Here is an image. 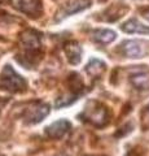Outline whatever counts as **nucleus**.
Segmentation results:
<instances>
[{
  "label": "nucleus",
  "instance_id": "obj_1",
  "mask_svg": "<svg viewBox=\"0 0 149 156\" xmlns=\"http://www.w3.org/2000/svg\"><path fill=\"white\" fill-rule=\"evenodd\" d=\"M42 34L34 29H26L21 34L20 41L22 46V52L17 55V61L26 68H31L39 62L42 52Z\"/></svg>",
  "mask_w": 149,
  "mask_h": 156
},
{
  "label": "nucleus",
  "instance_id": "obj_2",
  "mask_svg": "<svg viewBox=\"0 0 149 156\" xmlns=\"http://www.w3.org/2000/svg\"><path fill=\"white\" fill-rule=\"evenodd\" d=\"M27 83L23 78L13 70L11 65H7L0 74V89L11 92H23Z\"/></svg>",
  "mask_w": 149,
  "mask_h": 156
},
{
  "label": "nucleus",
  "instance_id": "obj_3",
  "mask_svg": "<svg viewBox=\"0 0 149 156\" xmlns=\"http://www.w3.org/2000/svg\"><path fill=\"white\" fill-rule=\"evenodd\" d=\"M82 119L87 120L88 122H91L95 126L101 128V126L108 124L109 112L103 104L97 103V101H91V103H88V105L86 107L84 112L82 113Z\"/></svg>",
  "mask_w": 149,
  "mask_h": 156
},
{
  "label": "nucleus",
  "instance_id": "obj_4",
  "mask_svg": "<svg viewBox=\"0 0 149 156\" xmlns=\"http://www.w3.org/2000/svg\"><path fill=\"white\" fill-rule=\"evenodd\" d=\"M49 113V105H47L42 101H32L29 104V107L25 109L23 119L29 124H38Z\"/></svg>",
  "mask_w": 149,
  "mask_h": 156
},
{
  "label": "nucleus",
  "instance_id": "obj_5",
  "mask_svg": "<svg viewBox=\"0 0 149 156\" xmlns=\"http://www.w3.org/2000/svg\"><path fill=\"white\" fill-rule=\"evenodd\" d=\"M130 81L137 90H149V69L147 66H135L130 76Z\"/></svg>",
  "mask_w": 149,
  "mask_h": 156
},
{
  "label": "nucleus",
  "instance_id": "obj_6",
  "mask_svg": "<svg viewBox=\"0 0 149 156\" xmlns=\"http://www.w3.org/2000/svg\"><path fill=\"white\" fill-rule=\"evenodd\" d=\"M124 56L130 58H140L147 53L145 43L140 41H126L121 44Z\"/></svg>",
  "mask_w": 149,
  "mask_h": 156
},
{
  "label": "nucleus",
  "instance_id": "obj_7",
  "mask_svg": "<svg viewBox=\"0 0 149 156\" xmlns=\"http://www.w3.org/2000/svg\"><path fill=\"white\" fill-rule=\"evenodd\" d=\"M12 4L21 12L32 17L42 14V2L40 0H12Z\"/></svg>",
  "mask_w": 149,
  "mask_h": 156
},
{
  "label": "nucleus",
  "instance_id": "obj_8",
  "mask_svg": "<svg viewBox=\"0 0 149 156\" xmlns=\"http://www.w3.org/2000/svg\"><path fill=\"white\" fill-rule=\"evenodd\" d=\"M71 125L69 121L66 120H60V121H56L53 122L51 126H48L46 129V133L49 138H53V139H59V138H62L68 131L70 130Z\"/></svg>",
  "mask_w": 149,
  "mask_h": 156
},
{
  "label": "nucleus",
  "instance_id": "obj_9",
  "mask_svg": "<svg viewBox=\"0 0 149 156\" xmlns=\"http://www.w3.org/2000/svg\"><path fill=\"white\" fill-rule=\"evenodd\" d=\"M91 5V0H69L61 9L62 17L70 16V14L82 12L84 9H87Z\"/></svg>",
  "mask_w": 149,
  "mask_h": 156
},
{
  "label": "nucleus",
  "instance_id": "obj_10",
  "mask_svg": "<svg viewBox=\"0 0 149 156\" xmlns=\"http://www.w3.org/2000/svg\"><path fill=\"white\" fill-rule=\"evenodd\" d=\"M64 51L68 56V60L70 64L76 65L79 64L80 60H82V47L78 42L75 41H70L68 43H65L64 46Z\"/></svg>",
  "mask_w": 149,
  "mask_h": 156
},
{
  "label": "nucleus",
  "instance_id": "obj_11",
  "mask_svg": "<svg viewBox=\"0 0 149 156\" xmlns=\"http://www.w3.org/2000/svg\"><path fill=\"white\" fill-rule=\"evenodd\" d=\"M121 27L124 33H128V34H149V27L143 25L141 22H139L135 18L128 20Z\"/></svg>",
  "mask_w": 149,
  "mask_h": 156
},
{
  "label": "nucleus",
  "instance_id": "obj_12",
  "mask_svg": "<svg viewBox=\"0 0 149 156\" xmlns=\"http://www.w3.org/2000/svg\"><path fill=\"white\" fill-rule=\"evenodd\" d=\"M115 33L112 30H108V29H97L92 33V39L97 43H101V44H107V43L113 42L115 39Z\"/></svg>",
  "mask_w": 149,
  "mask_h": 156
},
{
  "label": "nucleus",
  "instance_id": "obj_13",
  "mask_svg": "<svg viewBox=\"0 0 149 156\" xmlns=\"http://www.w3.org/2000/svg\"><path fill=\"white\" fill-rule=\"evenodd\" d=\"M86 70L91 77H99L105 70V64L99 58H92L86 66Z\"/></svg>",
  "mask_w": 149,
  "mask_h": 156
},
{
  "label": "nucleus",
  "instance_id": "obj_14",
  "mask_svg": "<svg viewBox=\"0 0 149 156\" xmlns=\"http://www.w3.org/2000/svg\"><path fill=\"white\" fill-rule=\"evenodd\" d=\"M143 16L145 17L147 20H149V8H145V9H143Z\"/></svg>",
  "mask_w": 149,
  "mask_h": 156
},
{
  "label": "nucleus",
  "instance_id": "obj_15",
  "mask_svg": "<svg viewBox=\"0 0 149 156\" xmlns=\"http://www.w3.org/2000/svg\"><path fill=\"white\" fill-rule=\"evenodd\" d=\"M145 113H147V115H149V105H148L147 108H145Z\"/></svg>",
  "mask_w": 149,
  "mask_h": 156
},
{
  "label": "nucleus",
  "instance_id": "obj_16",
  "mask_svg": "<svg viewBox=\"0 0 149 156\" xmlns=\"http://www.w3.org/2000/svg\"><path fill=\"white\" fill-rule=\"evenodd\" d=\"M55 156H66V155H64V154H60V155H55Z\"/></svg>",
  "mask_w": 149,
  "mask_h": 156
}]
</instances>
